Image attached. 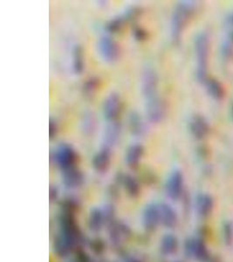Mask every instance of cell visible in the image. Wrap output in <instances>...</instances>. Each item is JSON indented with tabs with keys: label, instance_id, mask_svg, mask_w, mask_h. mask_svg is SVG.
I'll return each instance as SVG.
<instances>
[{
	"label": "cell",
	"instance_id": "1",
	"mask_svg": "<svg viewBox=\"0 0 233 262\" xmlns=\"http://www.w3.org/2000/svg\"><path fill=\"white\" fill-rule=\"evenodd\" d=\"M97 48L102 59L108 62L115 60L119 54L116 43L109 37H102L99 39Z\"/></svg>",
	"mask_w": 233,
	"mask_h": 262
},
{
	"label": "cell",
	"instance_id": "2",
	"mask_svg": "<svg viewBox=\"0 0 233 262\" xmlns=\"http://www.w3.org/2000/svg\"><path fill=\"white\" fill-rule=\"evenodd\" d=\"M156 86L157 79L155 71L150 69H146L142 78V91L145 101L156 96Z\"/></svg>",
	"mask_w": 233,
	"mask_h": 262
},
{
	"label": "cell",
	"instance_id": "3",
	"mask_svg": "<svg viewBox=\"0 0 233 262\" xmlns=\"http://www.w3.org/2000/svg\"><path fill=\"white\" fill-rule=\"evenodd\" d=\"M121 111V100L116 94H111L103 103V115L108 121H114Z\"/></svg>",
	"mask_w": 233,
	"mask_h": 262
},
{
	"label": "cell",
	"instance_id": "4",
	"mask_svg": "<svg viewBox=\"0 0 233 262\" xmlns=\"http://www.w3.org/2000/svg\"><path fill=\"white\" fill-rule=\"evenodd\" d=\"M161 105L157 96L146 100V113L151 122H158L161 119Z\"/></svg>",
	"mask_w": 233,
	"mask_h": 262
},
{
	"label": "cell",
	"instance_id": "5",
	"mask_svg": "<svg viewBox=\"0 0 233 262\" xmlns=\"http://www.w3.org/2000/svg\"><path fill=\"white\" fill-rule=\"evenodd\" d=\"M75 150L72 147L67 144H61L58 147L55 152V158L57 159L59 164L61 165H67L71 164L75 159Z\"/></svg>",
	"mask_w": 233,
	"mask_h": 262
},
{
	"label": "cell",
	"instance_id": "6",
	"mask_svg": "<svg viewBox=\"0 0 233 262\" xmlns=\"http://www.w3.org/2000/svg\"><path fill=\"white\" fill-rule=\"evenodd\" d=\"M120 136V127L115 122H111L108 125L104 134V145L103 147L110 149L111 147L114 146L118 140Z\"/></svg>",
	"mask_w": 233,
	"mask_h": 262
},
{
	"label": "cell",
	"instance_id": "7",
	"mask_svg": "<svg viewBox=\"0 0 233 262\" xmlns=\"http://www.w3.org/2000/svg\"><path fill=\"white\" fill-rule=\"evenodd\" d=\"M144 152V148L140 144H134L129 147L127 154V159L130 164H135L139 160L141 156Z\"/></svg>",
	"mask_w": 233,
	"mask_h": 262
},
{
	"label": "cell",
	"instance_id": "8",
	"mask_svg": "<svg viewBox=\"0 0 233 262\" xmlns=\"http://www.w3.org/2000/svg\"><path fill=\"white\" fill-rule=\"evenodd\" d=\"M73 69L75 73H81L83 69V57L82 51L80 47H75L73 55Z\"/></svg>",
	"mask_w": 233,
	"mask_h": 262
},
{
	"label": "cell",
	"instance_id": "9",
	"mask_svg": "<svg viewBox=\"0 0 233 262\" xmlns=\"http://www.w3.org/2000/svg\"><path fill=\"white\" fill-rule=\"evenodd\" d=\"M129 124H130V128L131 131L135 135H142L144 132V123L142 122L140 117L138 116L136 114H132L130 116V121H129Z\"/></svg>",
	"mask_w": 233,
	"mask_h": 262
},
{
	"label": "cell",
	"instance_id": "10",
	"mask_svg": "<svg viewBox=\"0 0 233 262\" xmlns=\"http://www.w3.org/2000/svg\"><path fill=\"white\" fill-rule=\"evenodd\" d=\"M224 241L228 244L231 243L233 241V228L230 223H226L224 226Z\"/></svg>",
	"mask_w": 233,
	"mask_h": 262
},
{
	"label": "cell",
	"instance_id": "11",
	"mask_svg": "<svg viewBox=\"0 0 233 262\" xmlns=\"http://www.w3.org/2000/svg\"><path fill=\"white\" fill-rule=\"evenodd\" d=\"M83 124H84V128H86V130H90V129H93L94 128V120L93 118H92V116L90 117V116H88L87 118H86V119H84Z\"/></svg>",
	"mask_w": 233,
	"mask_h": 262
},
{
	"label": "cell",
	"instance_id": "12",
	"mask_svg": "<svg viewBox=\"0 0 233 262\" xmlns=\"http://www.w3.org/2000/svg\"><path fill=\"white\" fill-rule=\"evenodd\" d=\"M55 128H56V126L54 125V122L50 121V124H49V136H50V138L54 137L55 131H56Z\"/></svg>",
	"mask_w": 233,
	"mask_h": 262
}]
</instances>
